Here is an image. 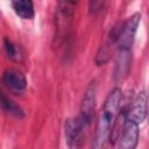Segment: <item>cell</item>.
<instances>
[{
  "instance_id": "cell-5",
  "label": "cell",
  "mask_w": 149,
  "mask_h": 149,
  "mask_svg": "<svg viewBox=\"0 0 149 149\" xmlns=\"http://www.w3.org/2000/svg\"><path fill=\"white\" fill-rule=\"evenodd\" d=\"M71 2H59L57 13L55 16V27H56V34L55 38L62 40L69 29L70 21L72 17V8L70 7Z\"/></svg>"
},
{
  "instance_id": "cell-12",
  "label": "cell",
  "mask_w": 149,
  "mask_h": 149,
  "mask_svg": "<svg viewBox=\"0 0 149 149\" xmlns=\"http://www.w3.org/2000/svg\"><path fill=\"white\" fill-rule=\"evenodd\" d=\"M3 43H5V49H6V52H7L8 57L10 59L15 61V62H19L20 58H21V52H20V49L17 48V45H15L8 38H5Z\"/></svg>"
},
{
  "instance_id": "cell-1",
  "label": "cell",
  "mask_w": 149,
  "mask_h": 149,
  "mask_svg": "<svg viewBox=\"0 0 149 149\" xmlns=\"http://www.w3.org/2000/svg\"><path fill=\"white\" fill-rule=\"evenodd\" d=\"M121 99L122 92L119 87L113 88L108 93L95 126V133L91 149H106V146L113 132V125L120 111Z\"/></svg>"
},
{
  "instance_id": "cell-4",
  "label": "cell",
  "mask_w": 149,
  "mask_h": 149,
  "mask_svg": "<svg viewBox=\"0 0 149 149\" xmlns=\"http://www.w3.org/2000/svg\"><path fill=\"white\" fill-rule=\"evenodd\" d=\"M148 111V95L144 91H141L134 98L129 111L126 113V120L140 125L144 121Z\"/></svg>"
},
{
  "instance_id": "cell-9",
  "label": "cell",
  "mask_w": 149,
  "mask_h": 149,
  "mask_svg": "<svg viewBox=\"0 0 149 149\" xmlns=\"http://www.w3.org/2000/svg\"><path fill=\"white\" fill-rule=\"evenodd\" d=\"M132 63V54L130 50H120V54L118 56L115 69H114V78L115 80H122L125 77H127Z\"/></svg>"
},
{
  "instance_id": "cell-6",
  "label": "cell",
  "mask_w": 149,
  "mask_h": 149,
  "mask_svg": "<svg viewBox=\"0 0 149 149\" xmlns=\"http://www.w3.org/2000/svg\"><path fill=\"white\" fill-rule=\"evenodd\" d=\"M85 128L86 127L78 116L74 119H68L65 121L64 133H65L66 142L70 147H77L81 142V136Z\"/></svg>"
},
{
  "instance_id": "cell-7",
  "label": "cell",
  "mask_w": 149,
  "mask_h": 149,
  "mask_svg": "<svg viewBox=\"0 0 149 149\" xmlns=\"http://www.w3.org/2000/svg\"><path fill=\"white\" fill-rule=\"evenodd\" d=\"M2 83L8 90H10L14 93H21L27 87L26 76L16 69L6 70L2 74Z\"/></svg>"
},
{
  "instance_id": "cell-2",
  "label": "cell",
  "mask_w": 149,
  "mask_h": 149,
  "mask_svg": "<svg viewBox=\"0 0 149 149\" xmlns=\"http://www.w3.org/2000/svg\"><path fill=\"white\" fill-rule=\"evenodd\" d=\"M140 21H141V14L135 13L122 24L119 34L114 36V41L119 47V50H130Z\"/></svg>"
},
{
  "instance_id": "cell-8",
  "label": "cell",
  "mask_w": 149,
  "mask_h": 149,
  "mask_svg": "<svg viewBox=\"0 0 149 149\" xmlns=\"http://www.w3.org/2000/svg\"><path fill=\"white\" fill-rule=\"evenodd\" d=\"M139 142V125L125 120L122 135L119 141L118 149H136Z\"/></svg>"
},
{
  "instance_id": "cell-11",
  "label": "cell",
  "mask_w": 149,
  "mask_h": 149,
  "mask_svg": "<svg viewBox=\"0 0 149 149\" xmlns=\"http://www.w3.org/2000/svg\"><path fill=\"white\" fill-rule=\"evenodd\" d=\"M0 106L3 111H6L8 114L15 116V118H23V112L20 106H17L12 99H9L5 93L0 92Z\"/></svg>"
},
{
  "instance_id": "cell-10",
  "label": "cell",
  "mask_w": 149,
  "mask_h": 149,
  "mask_svg": "<svg viewBox=\"0 0 149 149\" xmlns=\"http://www.w3.org/2000/svg\"><path fill=\"white\" fill-rule=\"evenodd\" d=\"M13 9L22 19H33L35 15L34 3L29 0H17L12 2Z\"/></svg>"
},
{
  "instance_id": "cell-13",
  "label": "cell",
  "mask_w": 149,
  "mask_h": 149,
  "mask_svg": "<svg viewBox=\"0 0 149 149\" xmlns=\"http://www.w3.org/2000/svg\"><path fill=\"white\" fill-rule=\"evenodd\" d=\"M104 5H105V2H101V1H91L90 2V12L91 13L100 12L104 8Z\"/></svg>"
},
{
  "instance_id": "cell-3",
  "label": "cell",
  "mask_w": 149,
  "mask_h": 149,
  "mask_svg": "<svg viewBox=\"0 0 149 149\" xmlns=\"http://www.w3.org/2000/svg\"><path fill=\"white\" fill-rule=\"evenodd\" d=\"M95 101H97V84L95 81H91L84 93V98L80 105V114L78 116L85 127H87L94 118Z\"/></svg>"
}]
</instances>
